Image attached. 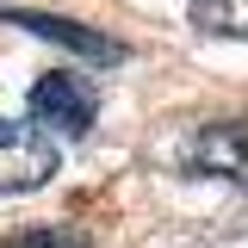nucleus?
<instances>
[{
    "label": "nucleus",
    "mask_w": 248,
    "mask_h": 248,
    "mask_svg": "<svg viewBox=\"0 0 248 248\" xmlns=\"http://www.w3.org/2000/svg\"><path fill=\"white\" fill-rule=\"evenodd\" d=\"M13 248H87V236H62V230H31Z\"/></svg>",
    "instance_id": "nucleus-6"
},
{
    "label": "nucleus",
    "mask_w": 248,
    "mask_h": 248,
    "mask_svg": "<svg viewBox=\"0 0 248 248\" xmlns=\"http://www.w3.org/2000/svg\"><path fill=\"white\" fill-rule=\"evenodd\" d=\"M186 168L192 174H217V180H242L248 186V118L205 124L186 143Z\"/></svg>",
    "instance_id": "nucleus-4"
},
{
    "label": "nucleus",
    "mask_w": 248,
    "mask_h": 248,
    "mask_svg": "<svg viewBox=\"0 0 248 248\" xmlns=\"http://www.w3.org/2000/svg\"><path fill=\"white\" fill-rule=\"evenodd\" d=\"M192 25L211 37H248V0H192Z\"/></svg>",
    "instance_id": "nucleus-5"
},
{
    "label": "nucleus",
    "mask_w": 248,
    "mask_h": 248,
    "mask_svg": "<svg viewBox=\"0 0 248 248\" xmlns=\"http://www.w3.org/2000/svg\"><path fill=\"white\" fill-rule=\"evenodd\" d=\"M0 25H19V31H31V37H44V44H62V50H75L81 62H99V68L124 62V44H118V37H106V31H87L81 19H62V13L6 6V13H0Z\"/></svg>",
    "instance_id": "nucleus-3"
},
{
    "label": "nucleus",
    "mask_w": 248,
    "mask_h": 248,
    "mask_svg": "<svg viewBox=\"0 0 248 248\" xmlns=\"http://www.w3.org/2000/svg\"><path fill=\"white\" fill-rule=\"evenodd\" d=\"M93 118H99V87L75 68H56L31 87V124L44 130H62V137H87Z\"/></svg>",
    "instance_id": "nucleus-2"
},
{
    "label": "nucleus",
    "mask_w": 248,
    "mask_h": 248,
    "mask_svg": "<svg viewBox=\"0 0 248 248\" xmlns=\"http://www.w3.org/2000/svg\"><path fill=\"white\" fill-rule=\"evenodd\" d=\"M56 137L31 118H0V192H37L56 174Z\"/></svg>",
    "instance_id": "nucleus-1"
}]
</instances>
